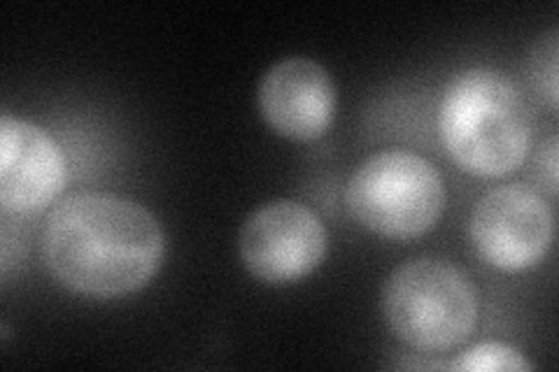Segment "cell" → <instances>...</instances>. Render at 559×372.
Listing matches in <instances>:
<instances>
[{"label":"cell","mask_w":559,"mask_h":372,"mask_svg":"<svg viewBox=\"0 0 559 372\" xmlns=\"http://www.w3.org/2000/svg\"><path fill=\"white\" fill-rule=\"evenodd\" d=\"M166 252L150 209L112 193H78L49 212L43 261L68 291L98 300L147 287Z\"/></svg>","instance_id":"cell-1"},{"label":"cell","mask_w":559,"mask_h":372,"mask_svg":"<svg viewBox=\"0 0 559 372\" xmlns=\"http://www.w3.org/2000/svg\"><path fill=\"white\" fill-rule=\"evenodd\" d=\"M439 135L464 172L503 177L522 166L532 145V112L518 84L489 68L454 77L439 105Z\"/></svg>","instance_id":"cell-2"},{"label":"cell","mask_w":559,"mask_h":372,"mask_svg":"<svg viewBox=\"0 0 559 372\" xmlns=\"http://www.w3.org/2000/svg\"><path fill=\"white\" fill-rule=\"evenodd\" d=\"M382 316L399 343L415 351L462 345L478 322V293L464 271L445 259H415L388 277Z\"/></svg>","instance_id":"cell-3"},{"label":"cell","mask_w":559,"mask_h":372,"mask_svg":"<svg viewBox=\"0 0 559 372\" xmlns=\"http://www.w3.org/2000/svg\"><path fill=\"white\" fill-rule=\"evenodd\" d=\"M345 205L371 233L413 240L429 233L443 215V177L427 158L413 152H380L366 158L349 177Z\"/></svg>","instance_id":"cell-4"},{"label":"cell","mask_w":559,"mask_h":372,"mask_svg":"<svg viewBox=\"0 0 559 372\" xmlns=\"http://www.w3.org/2000/svg\"><path fill=\"white\" fill-rule=\"evenodd\" d=\"M326 228L314 212L296 201L261 205L240 228V259L266 285H294L322 265Z\"/></svg>","instance_id":"cell-5"},{"label":"cell","mask_w":559,"mask_h":372,"mask_svg":"<svg viewBox=\"0 0 559 372\" xmlns=\"http://www.w3.org/2000/svg\"><path fill=\"white\" fill-rule=\"evenodd\" d=\"M552 233L550 205L524 184L487 191L471 215V240L478 256L503 273L534 268L550 250Z\"/></svg>","instance_id":"cell-6"},{"label":"cell","mask_w":559,"mask_h":372,"mask_svg":"<svg viewBox=\"0 0 559 372\" xmlns=\"http://www.w3.org/2000/svg\"><path fill=\"white\" fill-rule=\"evenodd\" d=\"M68 180L61 147L40 127L3 115L0 119V203L12 215L45 209Z\"/></svg>","instance_id":"cell-7"},{"label":"cell","mask_w":559,"mask_h":372,"mask_svg":"<svg viewBox=\"0 0 559 372\" xmlns=\"http://www.w3.org/2000/svg\"><path fill=\"white\" fill-rule=\"evenodd\" d=\"M259 110L269 127L296 143L322 137L336 112V86L312 59L275 63L259 84Z\"/></svg>","instance_id":"cell-8"},{"label":"cell","mask_w":559,"mask_h":372,"mask_svg":"<svg viewBox=\"0 0 559 372\" xmlns=\"http://www.w3.org/2000/svg\"><path fill=\"white\" fill-rule=\"evenodd\" d=\"M450 368L460 372H532L534 363L509 345L483 343L464 351Z\"/></svg>","instance_id":"cell-9"},{"label":"cell","mask_w":559,"mask_h":372,"mask_svg":"<svg viewBox=\"0 0 559 372\" xmlns=\"http://www.w3.org/2000/svg\"><path fill=\"white\" fill-rule=\"evenodd\" d=\"M530 77L532 84L550 105V110H557L559 100V31L552 26L548 33L540 35L532 49L530 59Z\"/></svg>","instance_id":"cell-10"},{"label":"cell","mask_w":559,"mask_h":372,"mask_svg":"<svg viewBox=\"0 0 559 372\" xmlns=\"http://www.w3.org/2000/svg\"><path fill=\"white\" fill-rule=\"evenodd\" d=\"M536 168L540 175V182L546 184V189L557 193V177H559V161H557V135H550L544 145H540V152L536 156Z\"/></svg>","instance_id":"cell-11"}]
</instances>
